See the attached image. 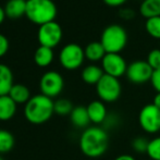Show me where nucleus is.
<instances>
[{
    "instance_id": "f257e3e1",
    "label": "nucleus",
    "mask_w": 160,
    "mask_h": 160,
    "mask_svg": "<svg viewBox=\"0 0 160 160\" xmlns=\"http://www.w3.org/2000/svg\"><path fill=\"white\" fill-rule=\"evenodd\" d=\"M109 146V136L107 131L98 125L88 127L83 131L80 137V149L89 158L102 156Z\"/></svg>"
},
{
    "instance_id": "5701e85b",
    "label": "nucleus",
    "mask_w": 160,
    "mask_h": 160,
    "mask_svg": "<svg viewBox=\"0 0 160 160\" xmlns=\"http://www.w3.org/2000/svg\"><path fill=\"white\" fill-rule=\"evenodd\" d=\"M73 105L69 99L65 98H60L57 99L55 101V105H53V109H55V113L59 114L61 117L70 116L73 110Z\"/></svg>"
},
{
    "instance_id": "ddd939ff",
    "label": "nucleus",
    "mask_w": 160,
    "mask_h": 160,
    "mask_svg": "<svg viewBox=\"0 0 160 160\" xmlns=\"http://www.w3.org/2000/svg\"><path fill=\"white\" fill-rule=\"evenodd\" d=\"M3 8L7 18L20 19L26 13V0H9Z\"/></svg>"
},
{
    "instance_id": "dca6fc26",
    "label": "nucleus",
    "mask_w": 160,
    "mask_h": 160,
    "mask_svg": "<svg viewBox=\"0 0 160 160\" xmlns=\"http://www.w3.org/2000/svg\"><path fill=\"white\" fill-rule=\"evenodd\" d=\"M13 85V73L11 69L8 65L0 63V96L9 95Z\"/></svg>"
},
{
    "instance_id": "473e14b6",
    "label": "nucleus",
    "mask_w": 160,
    "mask_h": 160,
    "mask_svg": "<svg viewBox=\"0 0 160 160\" xmlns=\"http://www.w3.org/2000/svg\"><path fill=\"white\" fill-rule=\"evenodd\" d=\"M114 160H135L134 157L132 155H128V154H123L118 156L117 158H114Z\"/></svg>"
},
{
    "instance_id": "9d476101",
    "label": "nucleus",
    "mask_w": 160,
    "mask_h": 160,
    "mask_svg": "<svg viewBox=\"0 0 160 160\" xmlns=\"http://www.w3.org/2000/svg\"><path fill=\"white\" fill-rule=\"evenodd\" d=\"M152 74L154 70L150 68L146 60H136L128 65L125 75L133 84H145L152 80Z\"/></svg>"
},
{
    "instance_id": "7c9ffc66",
    "label": "nucleus",
    "mask_w": 160,
    "mask_h": 160,
    "mask_svg": "<svg viewBox=\"0 0 160 160\" xmlns=\"http://www.w3.org/2000/svg\"><path fill=\"white\" fill-rule=\"evenodd\" d=\"M120 17L124 20H132L135 17V12L130 8H122L120 10Z\"/></svg>"
},
{
    "instance_id": "39448f33",
    "label": "nucleus",
    "mask_w": 160,
    "mask_h": 160,
    "mask_svg": "<svg viewBox=\"0 0 160 160\" xmlns=\"http://www.w3.org/2000/svg\"><path fill=\"white\" fill-rule=\"evenodd\" d=\"M121 83L119 78L110 75H105L96 85V93L99 97V100L103 102H114L121 95Z\"/></svg>"
},
{
    "instance_id": "a211bd4d",
    "label": "nucleus",
    "mask_w": 160,
    "mask_h": 160,
    "mask_svg": "<svg viewBox=\"0 0 160 160\" xmlns=\"http://www.w3.org/2000/svg\"><path fill=\"white\" fill-rule=\"evenodd\" d=\"M85 58L91 62H98L106 56V50L100 42H92L84 49Z\"/></svg>"
},
{
    "instance_id": "f704fd0d",
    "label": "nucleus",
    "mask_w": 160,
    "mask_h": 160,
    "mask_svg": "<svg viewBox=\"0 0 160 160\" xmlns=\"http://www.w3.org/2000/svg\"><path fill=\"white\" fill-rule=\"evenodd\" d=\"M6 12H4V8H2L1 6H0V25L2 24V22L4 21V19H6Z\"/></svg>"
},
{
    "instance_id": "2eb2a0df",
    "label": "nucleus",
    "mask_w": 160,
    "mask_h": 160,
    "mask_svg": "<svg viewBox=\"0 0 160 160\" xmlns=\"http://www.w3.org/2000/svg\"><path fill=\"white\" fill-rule=\"evenodd\" d=\"M105 75L102 68L97 64H89L85 67L82 71V80L88 85H97V83L101 80V78Z\"/></svg>"
},
{
    "instance_id": "f3484780",
    "label": "nucleus",
    "mask_w": 160,
    "mask_h": 160,
    "mask_svg": "<svg viewBox=\"0 0 160 160\" xmlns=\"http://www.w3.org/2000/svg\"><path fill=\"white\" fill-rule=\"evenodd\" d=\"M17 113V103L9 95L0 96V121H9Z\"/></svg>"
},
{
    "instance_id": "a878e982",
    "label": "nucleus",
    "mask_w": 160,
    "mask_h": 160,
    "mask_svg": "<svg viewBox=\"0 0 160 160\" xmlns=\"http://www.w3.org/2000/svg\"><path fill=\"white\" fill-rule=\"evenodd\" d=\"M148 144H149V139L144 136H138L132 141V148L137 154H146L148 149Z\"/></svg>"
},
{
    "instance_id": "9b49d317",
    "label": "nucleus",
    "mask_w": 160,
    "mask_h": 160,
    "mask_svg": "<svg viewBox=\"0 0 160 160\" xmlns=\"http://www.w3.org/2000/svg\"><path fill=\"white\" fill-rule=\"evenodd\" d=\"M128 65L125 59L120 53H106L103 59L101 60V68L105 74L117 78L125 75Z\"/></svg>"
},
{
    "instance_id": "c9c22d12",
    "label": "nucleus",
    "mask_w": 160,
    "mask_h": 160,
    "mask_svg": "<svg viewBox=\"0 0 160 160\" xmlns=\"http://www.w3.org/2000/svg\"><path fill=\"white\" fill-rule=\"evenodd\" d=\"M0 160H4L3 158H2V157H1V155H0Z\"/></svg>"
},
{
    "instance_id": "393cba45",
    "label": "nucleus",
    "mask_w": 160,
    "mask_h": 160,
    "mask_svg": "<svg viewBox=\"0 0 160 160\" xmlns=\"http://www.w3.org/2000/svg\"><path fill=\"white\" fill-rule=\"evenodd\" d=\"M146 154L150 160H160V136H156L149 139Z\"/></svg>"
},
{
    "instance_id": "1a4fd4ad",
    "label": "nucleus",
    "mask_w": 160,
    "mask_h": 160,
    "mask_svg": "<svg viewBox=\"0 0 160 160\" xmlns=\"http://www.w3.org/2000/svg\"><path fill=\"white\" fill-rule=\"evenodd\" d=\"M64 87V80L57 71H48L40 78L39 89L42 95L52 99L61 94Z\"/></svg>"
},
{
    "instance_id": "4468645a",
    "label": "nucleus",
    "mask_w": 160,
    "mask_h": 160,
    "mask_svg": "<svg viewBox=\"0 0 160 160\" xmlns=\"http://www.w3.org/2000/svg\"><path fill=\"white\" fill-rule=\"evenodd\" d=\"M70 120H71L72 124L74 127L78 128H87L88 124L91 123L88 112H87V108L84 107V106L74 107L71 114H70Z\"/></svg>"
},
{
    "instance_id": "c85d7f7f",
    "label": "nucleus",
    "mask_w": 160,
    "mask_h": 160,
    "mask_svg": "<svg viewBox=\"0 0 160 160\" xmlns=\"http://www.w3.org/2000/svg\"><path fill=\"white\" fill-rule=\"evenodd\" d=\"M9 50V40L4 35L0 34V58L3 57Z\"/></svg>"
},
{
    "instance_id": "f8f14e48",
    "label": "nucleus",
    "mask_w": 160,
    "mask_h": 160,
    "mask_svg": "<svg viewBox=\"0 0 160 160\" xmlns=\"http://www.w3.org/2000/svg\"><path fill=\"white\" fill-rule=\"evenodd\" d=\"M89 120L94 124H103L108 117V110L105 102L101 100H93L87 106Z\"/></svg>"
},
{
    "instance_id": "6e6552de",
    "label": "nucleus",
    "mask_w": 160,
    "mask_h": 160,
    "mask_svg": "<svg viewBox=\"0 0 160 160\" xmlns=\"http://www.w3.org/2000/svg\"><path fill=\"white\" fill-rule=\"evenodd\" d=\"M62 28L56 21L42 24L39 26L37 32V39L40 46L55 48L62 39Z\"/></svg>"
},
{
    "instance_id": "423d86ee",
    "label": "nucleus",
    "mask_w": 160,
    "mask_h": 160,
    "mask_svg": "<svg viewBox=\"0 0 160 160\" xmlns=\"http://www.w3.org/2000/svg\"><path fill=\"white\" fill-rule=\"evenodd\" d=\"M85 59L86 58H85L84 49L80 45L74 42L65 45L59 53L60 64L69 71H73L81 68Z\"/></svg>"
},
{
    "instance_id": "72a5a7b5",
    "label": "nucleus",
    "mask_w": 160,
    "mask_h": 160,
    "mask_svg": "<svg viewBox=\"0 0 160 160\" xmlns=\"http://www.w3.org/2000/svg\"><path fill=\"white\" fill-rule=\"evenodd\" d=\"M152 105H155L158 109H160V93H157L156 95H155Z\"/></svg>"
},
{
    "instance_id": "20e7f679",
    "label": "nucleus",
    "mask_w": 160,
    "mask_h": 160,
    "mask_svg": "<svg viewBox=\"0 0 160 160\" xmlns=\"http://www.w3.org/2000/svg\"><path fill=\"white\" fill-rule=\"evenodd\" d=\"M100 42L107 53H120L127 47L128 33L119 24H110L101 33Z\"/></svg>"
},
{
    "instance_id": "aec40b11",
    "label": "nucleus",
    "mask_w": 160,
    "mask_h": 160,
    "mask_svg": "<svg viewBox=\"0 0 160 160\" xmlns=\"http://www.w3.org/2000/svg\"><path fill=\"white\" fill-rule=\"evenodd\" d=\"M139 13L146 20L160 17V0H143L139 6Z\"/></svg>"
},
{
    "instance_id": "c756f323",
    "label": "nucleus",
    "mask_w": 160,
    "mask_h": 160,
    "mask_svg": "<svg viewBox=\"0 0 160 160\" xmlns=\"http://www.w3.org/2000/svg\"><path fill=\"white\" fill-rule=\"evenodd\" d=\"M150 83H152L155 91H156L157 93H160V69L154 71V74H152V76Z\"/></svg>"
},
{
    "instance_id": "e433bc0d",
    "label": "nucleus",
    "mask_w": 160,
    "mask_h": 160,
    "mask_svg": "<svg viewBox=\"0 0 160 160\" xmlns=\"http://www.w3.org/2000/svg\"><path fill=\"white\" fill-rule=\"evenodd\" d=\"M159 48H160V47H159Z\"/></svg>"
},
{
    "instance_id": "412c9836",
    "label": "nucleus",
    "mask_w": 160,
    "mask_h": 160,
    "mask_svg": "<svg viewBox=\"0 0 160 160\" xmlns=\"http://www.w3.org/2000/svg\"><path fill=\"white\" fill-rule=\"evenodd\" d=\"M9 96L17 105L26 103L31 99V92L28 86L23 84H14L10 89Z\"/></svg>"
},
{
    "instance_id": "b1692460",
    "label": "nucleus",
    "mask_w": 160,
    "mask_h": 160,
    "mask_svg": "<svg viewBox=\"0 0 160 160\" xmlns=\"http://www.w3.org/2000/svg\"><path fill=\"white\" fill-rule=\"evenodd\" d=\"M146 33L155 39H160V17L150 18L145 22Z\"/></svg>"
},
{
    "instance_id": "7ed1b4c3",
    "label": "nucleus",
    "mask_w": 160,
    "mask_h": 160,
    "mask_svg": "<svg viewBox=\"0 0 160 160\" xmlns=\"http://www.w3.org/2000/svg\"><path fill=\"white\" fill-rule=\"evenodd\" d=\"M25 17L31 22L40 26L55 21L57 7L52 0H26Z\"/></svg>"
},
{
    "instance_id": "f03ea898",
    "label": "nucleus",
    "mask_w": 160,
    "mask_h": 160,
    "mask_svg": "<svg viewBox=\"0 0 160 160\" xmlns=\"http://www.w3.org/2000/svg\"><path fill=\"white\" fill-rule=\"evenodd\" d=\"M55 101L49 97L38 94L33 97L25 103L24 116L26 120L32 124H42L47 122L55 113L53 109Z\"/></svg>"
},
{
    "instance_id": "4be33fe9",
    "label": "nucleus",
    "mask_w": 160,
    "mask_h": 160,
    "mask_svg": "<svg viewBox=\"0 0 160 160\" xmlns=\"http://www.w3.org/2000/svg\"><path fill=\"white\" fill-rule=\"evenodd\" d=\"M15 139L11 132L0 128V155L9 152L14 147Z\"/></svg>"
},
{
    "instance_id": "2f4dec72",
    "label": "nucleus",
    "mask_w": 160,
    "mask_h": 160,
    "mask_svg": "<svg viewBox=\"0 0 160 160\" xmlns=\"http://www.w3.org/2000/svg\"><path fill=\"white\" fill-rule=\"evenodd\" d=\"M109 7H121L128 2V0H102Z\"/></svg>"
},
{
    "instance_id": "bb28decb",
    "label": "nucleus",
    "mask_w": 160,
    "mask_h": 160,
    "mask_svg": "<svg viewBox=\"0 0 160 160\" xmlns=\"http://www.w3.org/2000/svg\"><path fill=\"white\" fill-rule=\"evenodd\" d=\"M147 63L150 65L154 71L160 69V48H155L150 50L147 55V59H146Z\"/></svg>"
},
{
    "instance_id": "cd10ccee",
    "label": "nucleus",
    "mask_w": 160,
    "mask_h": 160,
    "mask_svg": "<svg viewBox=\"0 0 160 160\" xmlns=\"http://www.w3.org/2000/svg\"><path fill=\"white\" fill-rule=\"evenodd\" d=\"M118 123H119V117L117 114L108 113V117L105 120V122H103V124H105V128H114L116 125H118Z\"/></svg>"
},
{
    "instance_id": "0eeeda50",
    "label": "nucleus",
    "mask_w": 160,
    "mask_h": 160,
    "mask_svg": "<svg viewBox=\"0 0 160 160\" xmlns=\"http://www.w3.org/2000/svg\"><path fill=\"white\" fill-rule=\"evenodd\" d=\"M138 124L148 134L160 132V109L152 103L144 106L138 113Z\"/></svg>"
},
{
    "instance_id": "6ab92c4d",
    "label": "nucleus",
    "mask_w": 160,
    "mask_h": 160,
    "mask_svg": "<svg viewBox=\"0 0 160 160\" xmlns=\"http://www.w3.org/2000/svg\"><path fill=\"white\" fill-rule=\"evenodd\" d=\"M53 50L45 46H39L34 53V61L40 68H46L53 61Z\"/></svg>"
}]
</instances>
